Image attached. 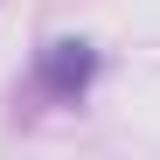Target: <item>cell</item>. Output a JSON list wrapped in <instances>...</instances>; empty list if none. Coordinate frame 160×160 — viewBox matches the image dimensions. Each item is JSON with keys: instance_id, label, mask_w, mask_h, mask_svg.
<instances>
[{"instance_id": "1", "label": "cell", "mask_w": 160, "mask_h": 160, "mask_svg": "<svg viewBox=\"0 0 160 160\" xmlns=\"http://www.w3.org/2000/svg\"><path fill=\"white\" fill-rule=\"evenodd\" d=\"M42 77L56 91H77L91 77V56H84V42H49V56H42Z\"/></svg>"}]
</instances>
